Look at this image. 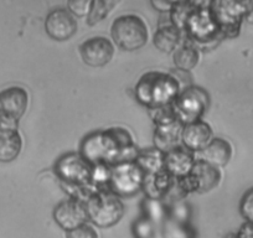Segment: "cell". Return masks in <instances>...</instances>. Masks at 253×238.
<instances>
[{
	"instance_id": "4316f807",
	"label": "cell",
	"mask_w": 253,
	"mask_h": 238,
	"mask_svg": "<svg viewBox=\"0 0 253 238\" xmlns=\"http://www.w3.org/2000/svg\"><path fill=\"white\" fill-rule=\"evenodd\" d=\"M91 0H72L69 1V11L75 18H84L88 16L91 11Z\"/></svg>"
},
{
	"instance_id": "e0dca14e",
	"label": "cell",
	"mask_w": 253,
	"mask_h": 238,
	"mask_svg": "<svg viewBox=\"0 0 253 238\" xmlns=\"http://www.w3.org/2000/svg\"><path fill=\"white\" fill-rule=\"evenodd\" d=\"M190 175L194 179L198 188V193H208L218 185L221 180L220 170L217 167L211 166L204 160L198 159L194 164Z\"/></svg>"
},
{
	"instance_id": "9c48e42d",
	"label": "cell",
	"mask_w": 253,
	"mask_h": 238,
	"mask_svg": "<svg viewBox=\"0 0 253 238\" xmlns=\"http://www.w3.org/2000/svg\"><path fill=\"white\" fill-rule=\"evenodd\" d=\"M201 5L203 3H200V5L191 13L184 29L187 40L193 42L194 45L198 42H210V41H215L216 39L223 38L221 35L220 28L211 13L210 6L204 8Z\"/></svg>"
},
{
	"instance_id": "1f68e13d",
	"label": "cell",
	"mask_w": 253,
	"mask_h": 238,
	"mask_svg": "<svg viewBox=\"0 0 253 238\" xmlns=\"http://www.w3.org/2000/svg\"><path fill=\"white\" fill-rule=\"evenodd\" d=\"M153 6L155 8V10L162 11V13H170L171 11L172 5H174V1H160V0H157V1H150Z\"/></svg>"
},
{
	"instance_id": "cb8c5ba5",
	"label": "cell",
	"mask_w": 253,
	"mask_h": 238,
	"mask_svg": "<svg viewBox=\"0 0 253 238\" xmlns=\"http://www.w3.org/2000/svg\"><path fill=\"white\" fill-rule=\"evenodd\" d=\"M199 5L200 3H194V1H174V5L170 11L171 25H174L182 33L187 19Z\"/></svg>"
},
{
	"instance_id": "f1b7e54d",
	"label": "cell",
	"mask_w": 253,
	"mask_h": 238,
	"mask_svg": "<svg viewBox=\"0 0 253 238\" xmlns=\"http://www.w3.org/2000/svg\"><path fill=\"white\" fill-rule=\"evenodd\" d=\"M66 238H98V233L91 225L86 223L66 232Z\"/></svg>"
},
{
	"instance_id": "6da1fadb",
	"label": "cell",
	"mask_w": 253,
	"mask_h": 238,
	"mask_svg": "<svg viewBox=\"0 0 253 238\" xmlns=\"http://www.w3.org/2000/svg\"><path fill=\"white\" fill-rule=\"evenodd\" d=\"M55 172L72 198L87 201L97 190L92 184L93 166L80 153H69L57 160Z\"/></svg>"
},
{
	"instance_id": "ffe728a7",
	"label": "cell",
	"mask_w": 253,
	"mask_h": 238,
	"mask_svg": "<svg viewBox=\"0 0 253 238\" xmlns=\"http://www.w3.org/2000/svg\"><path fill=\"white\" fill-rule=\"evenodd\" d=\"M23 149V139L19 129L0 130V161L15 160Z\"/></svg>"
},
{
	"instance_id": "d6a6232c",
	"label": "cell",
	"mask_w": 253,
	"mask_h": 238,
	"mask_svg": "<svg viewBox=\"0 0 253 238\" xmlns=\"http://www.w3.org/2000/svg\"><path fill=\"white\" fill-rule=\"evenodd\" d=\"M231 238H236V236H232V237H231Z\"/></svg>"
},
{
	"instance_id": "7c38bea8",
	"label": "cell",
	"mask_w": 253,
	"mask_h": 238,
	"mask_svg": "<svg viewBox=\"0 0 253 238\" xmlns=\"http://www.w3.org/2000/svg\"><path fill=\"white\" fill-rule=\"evenodd\" d=\"M46 34L52 40H70L79 30L76 18L69 11V9H53L47 14L45 20Z\"/></svg>"
},
{
	"instance_id": "52a82bcc",
	"label": "cell",
	"mask_w": 253,
	"mask_h": 238,
	"mask_svg": "<svg viewBox=\"0 0 253 238\" xmlns=\"http://www.w3.org/2000/svg\"><path fill=\"white\" fill-rule=\"evenodd\" d=\"M210 104L209 93L198 86H190L180 91L171 107L177 122L182 125L201 120Z\"/></svg>"
},
{
	"instance_id": "5bb4252c",
	"label": "cell",
	"mask_w": 253,
	"mask_h": 238,
	"mask_svg": "<svg viewBox=\"0 0 253 238\" xmlns=\"http://www.w3.org/2000/svg\"><path fill=\"white\" fill-rule=\"evenodd\" d=\"M212 140V129L204 120L184 125L181 133V144L190 152H203Z\"/></svg>"
},
{
	"instance_id": "5b68a950",
	"label": "cell",
	"mask_w": 253,
	"mask_h": 238,
	"mask_svg": "<svg viewBox=\"0 0 253 238\" xmlns=\"http://www.w3.org/2000/svg\"><path fill=\"white\" fill-rule=\"evenodd\" d=\"M114 43L122 50L135 51L142 48L148 41V28L140 16L126 14L117 18L111 28Z\"/></svg>"
},
{
	"instance_id": "7402d4cb",
	"label": "cell",
	"mask_w": 253,
	"mask_h": 238,
	"mask_svg": "<svg viewBox=\"0 0 253 238\" xmlns=\"http://www.w3.org/2000/svg\"><path fill=\"white\" fill-rule=\"evenodd\" d=\"M199 50L196 45L189 40L180 43L179 47L174 51V64L177 70L181 71H191L199 64Z\"/></svg>"
},
{
	"instance_id": "4fadbf2b",
	"label": "cell",
	"mask_w": 253,
	"mask_h": 238,
	"mask_svg": "<svg viewBox=\"0 0 253 238\" xmlns=\"http://www.w3.org/2000/svg\"><path fill=\"white\" fill-rule=\"evenodd\" d=\"M29 106V94L20 86H10L0 91V114L19 120Z\"/></svg>"
},
{
	"instance_id": "30bf717a",
	"label": "cell",
	"mask_w": 253,
	"mask_h": 238,
	"mask_svg": "<svg viewBox=\"0 0 253 238\" xmlns=\"http://www.w3.org/2000/svg\"><path fill=\"white\" fill-rule=\"evenodd\" d=\"M56 223L66 232L75 230L88 221L86 201L71 198L58 203L53 210Z\"/></svg>"
},
{
	"instance_id": "d6986e66",
	"label": "cell",
	"mask_w": 253,
	"mask_h": 238,
	"mask_svg": "<svg viewBox=\"0 0 253 238\" xmlns=\"http://www.w3.org/2000/svg\"><path fill=\"white\" fill-rule=\"evenodd\" d=\"M184 125L180 122L165 125H157L154 132V144L158 150L167 154L181 145V133Z\"/></svg>"
},
{
	"instance_id": "d4e9b609",
	"label": "cell",
	"mask_w": 253,
	"mask_h": 238,
	"mask_svg": "<svg viewBox=\"0 0 253 238\" xmlns=\"http://www.w3.org/2000/svg\"><path fill=\"white\" fill-rule=\"evenodd\" d=\"M114 5H116V1H109V0H94V1H92L91 11L87 16V25L93 26L103 20L108 15L109 11L113 9Z\"/></svg>"
},
{
	"instance_id": "4dcf8cb0",
	"label": "cell",
	"mask_w": 253,
	"mask_h": 238,
	"mask_svg": "<svg viewBox=\"0 0 253 238\" xmlns=\"http://www.w3.org/2000/svg\"><path fill=\"white\" fill-rule=\"evenodd\" d=\"M236 238H253V223L245 222L236 235Z\"/></svg>"
},
{
	"instance_id": "2e32d148",
	"label": "cell",
	"mask_w": 253,
	"mask_h": 238,
	"mask_svg": "<svg viewBox=\"0 0 253 238\" xmlns=\"http://www.w3.org/2000/svg\"><path fill=\"white\" fill-rule=\"evenodd\" d=\"M200 159L213 167H223L232 158V145L222 138H212L205 149L200 152Z\"/></svg>"
},
{
	"instance_id": "44dd1931",
	"label": "cell",
	"mask_w": 253,
	"mask_h": 238,
	"mask_svg": "<svg viewBox=\"0 0 253 238\" xmlns=\"http://www.w3.org/2000/svg\"><path fill=\"white\" fill-rule=\"evenodd\" d=\"M182 39V33L174 25L169 24V25L162 26L157 33L154 34L153 38V43L158 50L163 51V52L170 53L172 51L176 50L180 46Z\"/></svg>"
},
{
	"instance_id": "603a6c76",
	"label": "cell",
	"mask_w": 253,
	"mask_h": 238,
	"mask_svg": "<svg viewBox=\"0 0 253 238\" xmlns=\"http://www.w3.org/2000/svg\"><path fill=\"white\" fill-rule=\"evenodd\" d=\"M164 153L158 150L157 148H149L139 152L135 162L145 175H150L164 169Z\"/></svg>"
},
{
	"instance_id": "277c9868",
	"label": "cell",
	"mask_w": 253,
	"mask_h": 238,
	"mask_svg": "<svg viewBox=\"0 0 253 238\" xmlns=\"http://www.w3.org/2000/svg\"><path fill=\"white\" fill-rule=\"evenodd\" d=\"M88 221L99 228L117 225L124 215V205L121 198L109 190H99L92 194L86 201Z\"/></svg>"
},
{
	"instance_id": "8fae6325",
	"label": "cell",
	"mask_w": 253,
	"mask_h": 238,
	"mask_svg": "<svg viewBox=\"0 0 253 238\" xmlns=\"http://www.w3.org/2000/svg\"><path fill=\"white\" fill-rule=\"evenodd\" d=\"M82 61L89 67H103L114 55V46L109 39L104 36H93L87 39L80 46Z\"/></svg>"
},
{
	"instance_id": "3957f363",
	"label": "cell",
	"mask_w": 253,
	"mask_h": 238,
	"mask_svg": "<svg viewBox=\"0 0 253 238\" xmlns=\"http://www.w3.org/2000/svg\"><path fill=\"white\" fill-rule=\"evenodd\" d=\"M103 161L108 166L133 162L140 150L133 142L130 133L122 127H113L101 132Z\"/></svg>"
},
{
	"instance_id": "8992f818",
	"label": "cell",
	"mask_w": 253,
	"mask_h": 238,
	"mask_svg": "<svg viewBox=\"0 0 253 238\" xmlns=\"http://www.w3.org/2000/svg\"><path fill=\"white\" fill-rule=\"evenodd\" d=\"M209 5L223 38H236L243 19L253 10V1H211Z\"/></svg>"
},
{
	"instance_id": "f546056e",
	"label": "cell",
	"mask_w": 253,
	"mask_h": 238,
	"mask_svg": "<svg viewBox=\"0 0 253 238\" xmlns=\"http://www.w3.org/2000/svg\"><path fill=\"white\" fill-rule=\"evenodd\" d=\"M19 129V120L0 114V130Z\"/></svg>"
},
{
	"instance_id": "83f0119b",
	"label": "cell",
	"mask_w": 253,
	"mask_h": 238,
	"mask_svg": "<svg viewBox=\"0 0 253 238\" xmlns=\"http://www.w3.org/2000/svg\"><path fill=\"white\" fill-rule=\"evenodd\" d=\"M240 211L246 222L253 223V188L243 195L240 203Z\"/></svg>"
},
{
	"instance_id": "484cf974",
	"label": "cell",
	"mask_w": 253,
	"mask_h": 238,
	"mask_svg": "<svg viewBox=\"0 0 253 238\" xmlns=\"http://www.w3.org/2000/svg\"><path fill=\"white\" fill-rule=\"evenodd\" d=\"M149 114L157 125H165L176 122V117H175L174 111H172L171 104L160 107V108L149 109Z\"/></svg>"
},
{
	"instance_id": "9a60e30c",
	"label": "cell",
	"mask_w": 253,
	"mask_h": 238,
	"mask_svg": "<svg viewBox=\"0 0 253 238\" xmlns=\"http://www.w3.org/2000/svg\"><path fill=\"white\" fill-rule=\"evenodd\" d=\"M195 161L196 159L194 153L180 145V147L175 148L171 152L165 154L164 169L174 179H180V177H184L187 174H190Z\"/></svg>"
},
{
	"instance_id": "ac0fdd59",
	"label": "cell",
	"mask_w": 253,
	"mask_h": 238,
	"mask_svg": "<svg viewBox=\"0 0 253 238\" xmlns=\"http://www.w3.org/2000/svg\"><path fill=\"white\" fill-rule=\"evenodd\" d=\"M174 177L165 169L155 172V174L145 175L143 189L150 200H162L169 195L174 184Z\"/></svg>"
},
{
	"instance_id": "ba28073f",
	"label": "cell",
	"mask_w": 253,
	"mask_h": 238,
	"mask_svg": "<svg viewBox=\"0 0 253 238\" xmlns=\"http://www.w3.org/2000/svg\"><path fill=\"white\" fill-rule=\"evenodd\" d=\"M145 174L137 162H124L111 169L108 190L118 198H130L143 189Z\"/></svg>"
},
{
	"instance_id": "7a4b0ae2",
	"label": "cell",
	"mask_w": 253,
	"mask_h": 238,
	"mask_svg": "<svg viewBox=\"0 0 253 238\" xmlns=\"http://www.w3.org/2000/svg\"><path fill=\"white\" fill-rule=\"evenodd\" d=\"M179 93L180 87L176 79L164 72H148L143 75L135 86L138 102L149 109L170 106Z\"/></svg>"
}]
</instances>
